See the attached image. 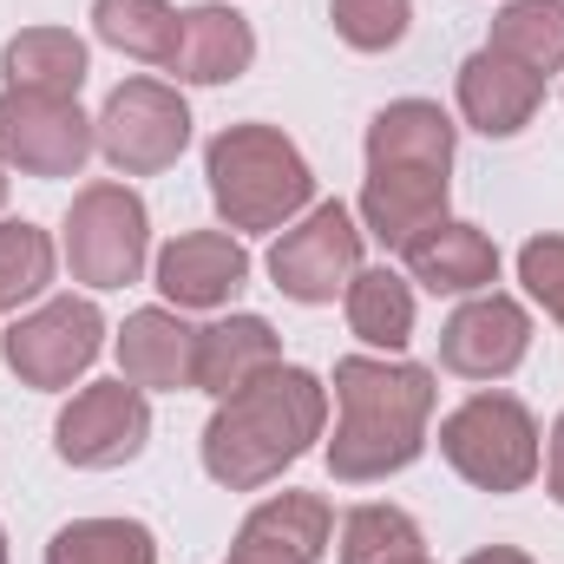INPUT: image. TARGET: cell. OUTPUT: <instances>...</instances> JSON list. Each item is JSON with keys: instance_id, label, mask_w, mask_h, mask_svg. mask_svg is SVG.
<instances>
[{"instance_id": "6da1fadb", "label": "cell", "mask_w": 564, "mask_h": 564, "mask_svg": "<svg viewBox=\"0 0 564 564\" xmlns=\"http://www.w3.org/2000/svg\"><path fill=\"white\" fill-rule=\"evenodd\" d=\"M322 426H328V388L308 368L276 361L270 375L217 401L204 426V473L230 492H257L322 440Z\"/></svg>"}, {"instance_id": "7a4b0ae2", "label": "cell", "mask_w": 564, "mask_h": 564, "mask_svg": "<svg viewBox=\"0 0 564 564\" xmlns=\"http://www.w3.org/2000/svg\"><path fill=\"white\" fill-rule=\"evenodd\" d=\"M433 375L414 361H375V355H341L335 361V440H328V473L341 486H368L388 473H408L426 446L433 421Z\"/></svg>"}, {"instance_id": "3957f363", "label": "cell", "mask_w": 564, "mask_h": 564, "mask_svg": "<svg viewBox=\"0 0 564 564\" xmlns=\"http://www.w3.org/2000/svg\"><path fill=\"white\" fill-rule=\"evenodd\" d=\"M204 177L230 230H289L315 204V171L276 126H224L204 151Z\"/></svg>"}, {"instance_id": "277c9868", "label": "cell", "mask_w": 564, "mask_h": 564, "mask_svg": "<svg viewBox=\"0 0 564 564\" xmlns=\"http://www.w3.org/2000/svg\"><path fill=\"white\" fill-rule=\"evenodd\" d=\"M440 453L479 492H525L539 473V421L512 394H473L440 421Z\"/></svg>"}, {"instance_id": "5b68a950", "label": "cell", "mask_w": 564, "mask_h": 564, "mask_svg": "<svg viewBox=\"0 0 564 564\" xmlns=\"http://www.w3.org/2000/svg\"><path fill=\"white\" fill-rule=\"evenodd\" d=\"M151 217L132 184H86L66 210V270L86 289H126L144 276Z\"/></svg>"}, {"instance_id": "8992f818", "label": "cell", "mask_w": 564, "mask_h": 564, "mask_svg": "<svg viewBox=\"0 0 564 564\" xmlns=\"http://www.w3.org/2000/svg\"><path fill=\"white\" fill-rule=\"evenodd\" d=\"M99 348H106V315H99L86 295H53V302H40L33 315H20V322L0 335L7 368H13L26 388H40V394L73 388V381L99 361Z\"/></svg>"}, {"instance_id": "52a82bcc", "label": "cell", "mask_w": 564, "mask_h": 564, "mask_svg": "<svg viewBox=\"0 0 564 564\" xmlns=\"http://www.w3.org/2000/svg\"><path fill=\"white\" fill-rule=\"evenodd\" d=\"M93 132H99V151H106L112 171L151 177V171H164V164L184 158V144H191V106L164 79H126L106 99V112L93 119Z\"/></svg>"}, {"instance_id": "ba28073f", "label": "cell", "mask_w": 564, "mask_h": 564, "mask_svg": "<svg viewBox=\"0 0 564 564\" xmlns=\"http://www.w3.org/2000/svg\"><path fill=\"white\" fill-rule=\"evenodd\" d=\"M99 151L93 119L79 112V99H53V93H0V158L20 177H79L86 158Z\"/></svg>"}, {"instance_id": "9c48e42d", "label": "cell", "mask_w": 564, "mask_h": 564, "mask_svg": "<svg viewBox=\"0 0 564 564\" xmlns=\"http://www.w3.org/2000/svg\"><path fill=\"white\" fill-rule=\"evenodd\" d=\"M151 440V401L144 388H132L126 375L119 381H93L66 401V414L53 421V446L66 466L79 473H112V466H132Z\"/></svg>"}, {"instance_id": "30bf717a", "label": "cell", "mask_w": 564, "mask_h": 564, "mask_svg": "<svg viewBox=\"0 0 564 564\" xmlns=\"http://www.w3.org/2000/svg\"><path fill=\"white\" fill-rule=\"evenodd\" d=\"M361 270V230H355V210L348 204H308L302 224H289L270 250V276L289 302H335Z\"/></svg>"}, {"instance_id": "8fae6325", "label": "cell", "mask_w": 564, "mask_h": 564, "mask_svg": "<svg viewBox=\"0 0 564 564\" xmlns=\"http://www.w3.org/2000/svg\"><path fill=\"white\" fill-rule=\"evenodd\" d=\"M525 355H532V315L499 289L459 302L440 328V368L459 381H506Z\"/></svg>"}, {"instance_id": "7c38bea8", "label": "cell", "mask_w": 564, "mask_h": 564, "mask_svg": "<svg viewBox=\"0 0 564 564\" xmlns=\"http://www.w3.org/2000/svg\"><path fill=\"white\" fill-rule=\"evenodd\" d=\"M328 539H335V512L322 492H276L243 519L230 564H322Z\"/></svg>"}, {"instance_id": "4fadbf2b", "label": "cell", "mask_w": 564, "mask_h": 564, "mask_svg": "<svg viewBox=\"0 0 564 564\" xmlns=\"http://www.w3.org/2000/svg\"><path fill=\"white\" fill-rule=\"evenodd\" d=\"M250 282V250L224 230H184L158 250V289L171 308H224Z\"/></svg>"}, {"instance_id": "5bb4252c", "label": "cell", "mask_w": 564, "mask_h": 564, "mask_svg": "<svg viewBox=\"0 0 564 564\" xmlns=\"http://www.w3.org/2000/svg\"><path fill=\"white\" fill-rule=\"evenodd\" d=\"M446 171H421V164H368L361 184V224L375 243L408 250L421 230H433L446 217Z\"/></svg>"}, {"instance_id": "9a60e30c", "label": "cell", "mask_w": 564, "mask_h": 564, "mask_svg": "<svg viewBox=\"0 0 564 564\" xmlns=\"http://www.w3.org/2000/svg\"><path fill=\"white\" fill-rule=\"evenodd\" d=\"M539 99H545V79L525 73L519 59H506V53H492V46L466 53V66H459V112H466L473 132H486V139H519V132L532 126Z\"/></svg>"}, {"instance_id": "2e32d148", "label": "cell", "mask_w": 564, "mask_h": 564, "mask_svg": "<svg viewBox=\"0 0 564 564\" xmlns=\"http://www.w3.org/2000/svg\"><path fill=\"white\" fill-rule=\"evenodd\" d=\"M119 375L144 394L197 388V328L177 308H139L119 328Z\"/></svg>"}, {"instance_id": "e0dca14e", "label": "cell", "mask_w": 564, "mask_h": 564, "mask_svg": "<svg viewBox=\"0 0 564 564\" xmlns=\"http://www.w3.org/2000/svg\"><path fill=\"white\" fill-rule=\"evenodd\" d=\"M401 257H408V276L421 282V289H433V295H486L499 282L492 237L479 224H459V217H440Z\"/></svg>"}, {"instance_id": "ac0fdd59", "label": "cell", "mask_w": 564, "mask_h": 564, "mask_svg": "<svg viewBox=\"0 0 564 564\" xmlns=\"http://www.w3.org/2000/svg\"><path fill=\"white\" fill-rule=\"evenodd\" d=\"M257 59V33L237 7L210 0V7H191L184 26H177V53H171V73L191 79V86H224V79H243Z\"/></svg>"}, {"instance_id": "d6986e66", "label": "cell", "mask_w": 564, "mask_h": 564, "mask_svg": "<svg viewBox=\"0 0 564 564\" xmlns=\"http://www.w3.org/2000/svg\"><path fill=\"white\" fill-rule=\"evenodd\" d=\"M276 361H282V335L263 315H230V322L197 328V394H210V401H230L237 388H250Z\"/></svg>"}, {"instance_id": "ffe728a7", "label": "cell", "mask_w": 564, "mask_h": 564, "mask_svg": "<svg viewBox=\"0 0 564 564\" xmlns=\"http://www.w3.org/2000/svg\"><path fill=\"white\" fill-rule=\"evenodd\" d=\"M368 164H421L453 171V119L433 99H394L368 126Z\"/></svg>"}, {"instance_id": "44dd1931", "label": "cell", "mask_w": 564, "mask_h": 564, "mask_svg": "<svg viewBox=\"0 0 564 564\" xmlns=\"http://www.w3.org/2000/svg\"><path fill=\"white\" fill-rule=\"evenodd\" d=\"M0 73H7V86H20V93L79 99V86H86V40H79L73 26H26V33L7 40Z\"/></svg>"}, {"instance_id": "7402d4cb", "label": "cell", "mask_w": 564, "mask_h": 564, "mask_svg": "<svg viewBox=\"0 0 564 564\" xmlns=\"http://www.w3.org/2000/svg\"><path fill=\"white\" fill-rule=\"evenodd\" d=\"M341 302H348V328L368 348L401 355L414 341V289H408V276H394L388 263L381 270H355V282L341 289Z\"/></svg>"}, {"instance_id": "603a6c76", "label": "cell", "mask_w": 564, "mask_h": 564, "mask_svg": "<svg viewBox=\"0 0 564 564\" xmlns=\"http://www.w3.org/2000/svg\"><path fill=\"white\" fill-rule=\"evenodd\" d=\"M486 46L506 53V59H519L539 79L564 73V0H512V7H499Z\"/></svg>"}, {"instance_id": "cb8c5ba5", "label": "cell", "mask_w": 564, "mask_h": 564, "mask_svg": "<svg viewBox=\"0 0 564 564\" xmlns=\"http://www.w3.org/2000/svg\"><path fill=\"white\" fill-rule=\"evenodd\" d=\"M93 26H99L106 46L132 53L144 66H171L184 13H177L171 0H99V7H93Z\"/></svg>"}, {"instance_id": "d4e9b609", "label": "cell", "mask_w": 564, "mask_h": 564, "mask_svg": "<svg viewBox=\"0 0 564 564\" xmlns=\"http://www.w3.org/2000/svg\"><path fill=\"white\" fill-rule=\"evenodd\" d=\"M46 564H158V539L139 519H73L53 532Z\"/></svg>"}, {"instance_id": "484cf974", "label": "cell", "mask_w": 564, "mask_h": 564, "mask_svg": "<svg viewBox=\"0 0 564 564\" xmlns=\"http://www.w3.org/2000/svg\"><path fill=\"white\" fill-rule=\"evenodd\" d=\"M421 552H426L421 525L401 506H355L341 519V564H401L421 558Z\"/></svg>"}, {"instance_id": "4316f807", "label": "cell", "mask_w": 564, "mask_h": 564, "mask_svg": "<svg viewBox=\"0 0 564 564\" xmlns=\"http://www.w3.org/2000/svg\"><path fill=\"white\" fill-rule=\"evenodd\" d=\"M53 237L26 217L0 224V315H13L20 302H40L53 289Z\"/></svg>"}, {"instance_id": "83f0119b", "label": "cell", "mask_w": 564, "mask_h": 564, "mask_svg": "<svg viewBox=\"0 0 564 564\" xmlns=\"http://www.w3.org/2000/svg\"><path fill=\"white\" fill-rule=\"evenodd\" d=\"M328 20L355 53H388L408 40L414 0H328Z\"/></svg>"}, {"instance_id": "f1b7e54d", "label": "cell", "mask_w": 564, "mask_h": 564, "mask_svg": "<svg viewBox=\"0 0 564 564\" xmlns=\"http://www.w3.org/2000/svg\"><path fill=\"white\" fill-rule=\"evenodd\" d=\"M519 282H525V295L564 328V237H532L519 250Z\"/></svg>"}, {"instance_id": "f546056e", "label": "cell", "mask_w": 564, "mask_h": 564, "mask_svg": "<svg viewBox=\"0 0 564 564\" xmlns=\"http://www.w3.org/2000/svg\"><path fill=\"white\" fill-rule=\"evenodd\" d=\"M545 486H552V499L564 506V414L552 426V453H545Z\"/></svg>"}, {"instance_id": "4dcf8cb0", "label": "cell", "mask_w": 564, "mask_h": 564, "mask_svg": "<svg viewBox=\"0 0 564 564\" xmlns=\"http://www.w3.org/2000/svg\"><path fill=\"white\" fill-rule=\"evenodd\" d=\"M466 564H532L525 552H512V545H492V552H473Z\"/></svg>"}, {"instance_id": "1f68e13d", "label": "cell", "mask_w": 564, "mask_h": 564, "mask_svg": "<svg viewBox=\"0 0 564 564\" xmlns=\"http://www.w3.org/2000/svg\"><path fill=\"white\" fill-rule=\"evenodd\" d=\"M0 204H7V158H0Z\"/></svg>"}, {"instance_id": "d6a6232c", "label": "cell", "mask_w": 564, "mask_h": 564, "mask_svg": "<svg viewBox=\"0 0 564 564\" xmlns=\"http://www.w3.org/2000/svg\"><path fill=\"white\" fill-rule=\"evenodd\" d=\"M401 564H433V558H426V552H421V558H401Z\"/></svg>"}, {"instance_id": "836d02e7", "label": "cell", "mask_w": 564, "mask_h": 564, "mask_svg": "<svg viewBox=\"0 0 564 564\" xmlns=\"http://www.w3.org/2000/svg\"><path fill=\"white\" fill-rule=\"evenodd\" d=\"M0 564H7V532H0Z\"/></svg>"}]
</instances>
